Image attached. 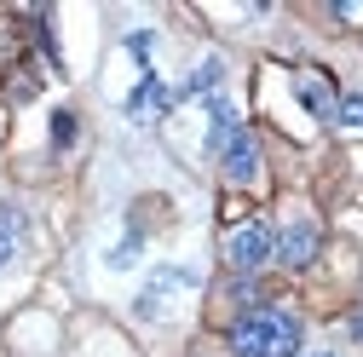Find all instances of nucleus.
Segmentation results:
<instances>
[{
	"mask_svg": "<svg viewBox=\"0 0 363 357\" xmlns=\"http://www.w3.org/2000/svg\"><path fill=\"white\" fill-rule=\"evenodd\" d=\"M231 351L237 357H294L300 351V323L289 317V311H242V317L231 323Z\"/></svg>",
	"mask_w": 363,
	"mask_h": 357,
	"instance_id": "1",
	"label": "nucleus"
},
{
	"mask_svg": "<svg viewBox=\"0 0 363 357\" xmlns=\"http://www.w3.org/2000/svg\"><path fill=\"white\" fill-rule=\"evenodd\" d=\"M271 254H277V231H271L265 219H248V225H237L231 242H225V259H231V271H242V277H254Z\"/></svg>",
	"mask_w": 363,
	"mask_h": 357,
	"instance_id": "2",
	"label": "nucleus"
},
{
	"mask_svg": "<svg viewBox=\"0 0 363 357\" xmlns=\"http://www.w3.org/2000/svg\"><path fill=\"white\" fill-rule=\"evenodd\" d=\"M219 162H225V178H231V185H254V178H259V144H254V132L237 127L231 144L219 150Z\"/></svg>",
	"mask_w": 363,
	"mask_h": 357,
	"instance_id": "3",
	"label": "nucleus"
},
{
	"mask_svg": "<svg viewBox=\"0 0 363 357\" xmlns=\"http://www.w3.org/2000/svg\"><path fill=\"white\" fill-rule=\"evenodd\" d=\"M191 283H196V277H191V271H179V265L156 271V277H150V288L139 294V317H156V311H162V305H173V294H185Z\"/></svg>",
	"mask_w": 363,
	"mask_h": 357,
	"instance_id": "4",
	"label": "nucleus"
},
{
	"mask_svg": "<svg viewBox=\"0 0 363 357\" xmlns=\"http://www.w3.org/2000/svg\"><path fill=\"white\" fill-rule=\"evenodd\" d=\"M277 259H283V265H294V271L317 259V225H311V219H294V225L277 237Z\"/></svg>",
	"mask_w": 363,
	"mask_h": 357,
	"instance_id": "5",
	"label": "nucleus"
},
{
	"mask_svg": "<svg viewBox=\"0 0 363 357\" xmlns=\"http://www.w3.org/2000/svg\"><path fill=\"white\" fill-rule=\"evenodd\" d=\"M167 110H173V93H167L156 75H145L139 93L127 98V115H133V121H156V115H167Z\"/></svg>",
	"mask_w": 363,
	"mask_h": 357,
	"instance_id": "6",
	"label": "nucleus"
},
{
	"mask_svg": "<svg viewBox=\"0 0 363 357\" xmlns=\"http://www.w3.org/2000/svg\"><path fill=\"white\" fill-rule=\"evenodd\" d=\"M18 248H23V213L12 202H0V271L18 259Z\"/></svg>",
	"mask_w": 363,
	"mask_h": 357,
	"instance_id": "7",
	"label": "nucleus"
},
{
	"mask_svg": "<svg viewBox=\"0 0 363 357\" xmlns=\"http://www.w3.org/2000/svg\"><path fill=\"white\" fill-rule=\"evenodd\" d=\"M219 75H225V64H219V58L196 64V75L185 81V98H213V86H219Z\"/></svg>",
	"mask_w": 363,
	"mask_h": 357,
	"instance_id": "8",
	"label": "nucleus"
},
{
	"mask_svg": "<svg viewBox=\"0 0 363 357\" xmlns=\"http://www.w3.org/2000/svg\"><path fill=\"white\" fill-rule=\"evenodd\" d=\"M300 98H306V110H317V115H329V110H335L329 81H323V75H300Z\"/></svg>",
	"mask_w": 363,
	"mask_h": 357,
	"instance_id": "9",
	"label": "nucleus"
},
{
	"mask_svg": "<svg viewBox=\"0 0 363 357\" xmlns=\"http://www.w3.org/2000/svg\"><path fill=\"white\" fill-rule=\"evenodd\" d=\"M335 121H340L346 132H363V98H357V93H346V98H335Z\"/></svg>",
	"mask_w": 363,
	"mask_h": 357,
	"instance_id": "10",
	"label": "nucleus"
},
{
	"mask_svg": "<svg viewBox=\"0 0 363 357\" xmlns=\"http://www.w3.org/2000/svg\"><path fill=\"white\" fill-rule=\"evenodd\" d=\"M127 52L145 64V58H150V35H145V29H139V35H127Z\"/></svg>",
	"mask_w": 363,
	"mask_h": 357,
	"instance_id": "11",
	"label": "nucleus"
},
{
	"mask_svg": "<svg viewBox=\"0 0 363 357\" xmlns=\"http://www.w3.org/2000/svg\"><path fill=\"white\" fill-rule=\"evenodd\" d=\"M352 334H357V340H363V311H357V317H352Z\"/></svg>",
	"mask_w": 363,
	"mask_h": 357,
	"instance_id": "12",
	"label": "nucleus"
},
{
	"mask_svg": "<svg viewBox=\"0 0 363 357\" xmlns=\"http://www.w3.org/2000/svg\"><path fill=\"white\" fill-rule=\"evenodd\" d=\"M317 357H329V351H317Z\"/></svg>",
	"mask_w": 363,
	"mask_h": 357,
	"instance_id": "13",
	"label": "nucleus"
}]
</instances>
